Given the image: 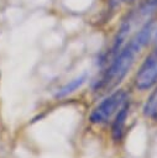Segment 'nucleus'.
Listing matches in <instances>:
<instances>
[{
    "mask_svg": "<svg viewBox=\"0 0 157 158\" xmlns=\"http://www.w3.org/2000/svg\"><path fill=\"white\" fill-rule=\"evenodd\" d=\"M143 114H145V116L150 117L151 120L157 121V88L147 99V101L143 106Z\"/></svg>",
    "mask_w": 157,
    "mask_h": 158,
    "instance_id": "6",
    "label": "nucleus"
},
{
    "mask_svg": "<svg viewBox=\"0 0 157 158\" xmlns=\"http://www.w3.org/2000/svg\"><path fill=\"white\" fill-rule=\"evenodd\" d=\"M156 41H157V31H156Z\"/></svg>",
    "mask_w": 157,
    "mask_h": 158,
    "instance_id": "9",
    "label": "nucleus"
},
{
    "mask_svg": "<svg viewBox=\"0 0 157 158\" xmlns=\"http://www.w3.org/2000/svg\"><path fill=\"white\" fill-rule=\"evenodd\" d=\"M116 2H129V1H132V0H114Z\"/></svg>",
    "mask_w": 157,
    "mask_h": 158,
    "instance_id": "7",
    "label": "nucleus"
},
{
    "mask_svg": "<svg viewBox=\"0 0 157 158\" xmlns=\"http://www.w3.org/2000/svg\"><path fill=\"white\" fill-rule=\"evenodd\" d=\"M156 83H157V41L155 48L146 57V59L138 68L135 77L136 88L140 90H147L152 88Z\"/></svg>",
    "mask_w": 157,
    "mask_h": 158,
    "instance_id": "3",
    "label": "nucleus"
},
{
    "mask_svg": "<svg viewBox=\"0 0 157 158\" xmlns=\"http://www.w3.org/2000/svg\"><path fill=\"white\" fill-rule=\"evenodd\" d=\"M155 32L153 20L145 22L132 36L131 38L121 47V49L108 62V68L103 72L99 80L95 81L96 91H106L116 86L132 68L137 56L146 47Z\"/></svg>",
    "mask_w": 157,
    "mask_h": 158,
    "instance_id": "1",
    "label": "nucleus"
},
{
    "mask_svg": "<svg viewBox=\"0 0 157 158\" xmlns=\"http://www.w3.org/2000/svg\"><path fill=\"white\" fill-rule=\"evenodd\" d=\"M87 79H88L87 74H82V75L77 77L75 79H73V80L68 81L66 85H63V86L57 91L56 98H64V96H67V95L72 94V93H73V91H75L78 88H80V86L87 81Z\"/></svg>",
    "mask_w": 157,
    "mask_h": 158,
    "instance_id": "5",
    "label": "nucleus"
},
{
    "mask_svg": "<svg viewBox=\"0 0 157 158\" xmlns=\"http://www.w3.org/2000/svg\"><path fill=\"white\" fill-rule=\"evenodd\" d=\"M129 109H130V105L127 101L115 115V120L112 121V126H111V135H112V138L115 141H120L122 138L125 122H126V118L129 115Z\"/></svg>",
    "mask_w": 157,
    "mask_h": 158,
    "instance_id": "4",
    "label": "nucleus"
},
{
    "mask_svg": "<svg viewBox=\"0 0 157 158\" xmlns=\"http://www.w3.org/2000/svg\"><path fill=\"white\" fill-rule=\"evenodd\" d=\"M127 94L122 89L114 91L108 98H105L90 114V121L94 123L108 122L117 111L127 102Z\"/></svg>",
    "mask_w": 157,
    "mask_h": 158,
    "instance_id": "2",
    "label": "nucleus"
},
{
    "mask_svg": "<svg viewBox=\"0 0 157 158\" xmlns=\"http://www.w3.org/2000/svg\"><path fill=\"white\" fill-rule=\"evenodd\" d=\"M151 1H153V2H155V4L157 5V0H151Z\"/></svg>",
    "mask_w": 157,
    "mask_h": 158,
    "instance_id": "8",
    "label": "nucleus"
}]
</instances>
